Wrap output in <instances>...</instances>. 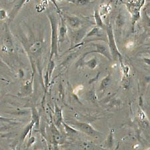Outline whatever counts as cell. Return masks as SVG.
Segmentation results:
<instances>
[{"instance_id": "cell-9", "label": "cell", "mask_w": 150, "mask_h": 150, "mask_svg": "<svg viewBox=\"0 0 150 150\" xmlns=\"http://www.w3.org/2000/svg\"><path fill=\"white\" fill-rule=\"evenodd\" d=\"M60 18H61V23H60V27L59 28V42L62 43L66 39L67 33V28L64 18L60 16Z\"/></svg>"}, {"instance_id": "cell-18", "label": "cell", "mask_w": 150, "mask_h": 150, "mask_svg": "<svg viewBox=\"0 0 150 150\" xmlns=\"http://www.w3.org/2000/svg\"><path fill=\"white\" fill-rule=\"evenodd\" d=\"M35 125V123L34 122H33V121H31V122L29 123V124L26 126L25 128H24L23 130V132L22 134H21V141H24V139L26 138V137H27V135H28L29 132H30L31 129H32L33 127Z\"/></svg>"}, {"instance_id": "cell-13", "label": "cell", "mask_w": 150, "mask_h": 150, "mask_svg": "<svg viewBox=\"0 0 150 150\" xmlns=\"http://www.w3.org/2000/svg\"><path fill=\"white\" fill-rule=\"evenodd\" d=\"M142 21L147 34L150 37V16L147 13V12H145L143 15Z\"/></svg>"}, {"instance_id": "cell-22", "label": "cell", "mask_w": 150, "mask_h": 150, "mask_svg": "<svg viewBox=\"0 0 150 150\" xmlns=\"http://www.w3.org/2000/svg\"><path fill=\"white\" fill-rule=\"evenodd\" d=\"M98 62L96 58L95 57L92 58V59H90L86 63V66L91 69H95L96 67L98 66Z\"/></svg>"}, {"instance_id": "cell-14", "label": "cell", "mask_w": 150, "mask_h": 150, "mask_svg": "<svg viewBox=\"0 0 150 150\" xmlns=\"http://www.w3.org/2000/svg\"><path fill=\"white\" fill-rule=\"evenodd\" d=\"M33 91V78L30 81H28L21 89V93L24 96L30 95Z\"/></svg>"}, {"instance_id": "cell-23", "label": "cell", "mask_w": 150, "mask_h": 150, "mask_svg": "<svg viewBox=\"0 0 150 150\" xmlns=\"http://www.w3.org/2000/svg\"><path fill=\"white\" fill-rule=\"evenodd\" d=\"M63 125H64L65 129H66V131L68 134L73 135V134H77V129H76V128L71 127V126H69L67 123L65 122H63Z\"/></svg>"}, {"instance_id": "cell-7", "label": "cell", "mask_w": 150, "mask_h": 150, "mask_svg": "<svg viewBox=\"0 0 150 150\" xmlns=\"http://www.w3.org/2000/svg\"><path fill=\"white\" fill-rule=\"evenodd\" d=\"M3 41L4 47L6 48L7 50L11 51L13 50V40H12V36L8 26H6V31H5L4 33Z\"/></svg>"}, {"instance_id": "cell-8", "label": "cell", "mask_w": 150, "mask_h": 150, "mask_svg": "<svg viewBox=\"0 0 150 150\" xmlns=\"http://www.w3.org/2000/svg\"><path fill=\"white\" fill-rule=\"evenodd\" d=\"M88 32H87V28H79L78 30H76V31H74L73 33V40L75 43H80L83 39L86 37V35Z\"/></svg>"}, {"instance_id": "cell-33", "label": "cell", "mask_w": 150, "mask_h": 150, "mask_svg": "<svg viewBox=\"0 0 150 150\" xmlns=\"http://www.w3.org/2000/svg\"><path fill=\"white\" fill-rule=\"evenodd\" d=\"M67 2H69V3H71V4H76V0H66Z\"/></svg>"}, {"instance_id": "cell-3", "label": "cell", "mask_w": 150, "mask_h": 150, "mask_svg": "<svg viewBox=\"0 0 150 150\" xmlns=\"http://www.w3.org/2000/svg\"><path fill=\"white\" fill-rule=\"evenodd\" d=\"M146 0H137L136 1L125 3L127 9L131 15L132 31H134L135 25L141 17V9L144 6Z\"/></svg>"}, {"instance_id": "cell-24", "label": "cell", "mask_w": 150, "mask_h": 150, "mask_svg": "<svg viewBox=\"0 0 150 150\" xmlns=\"http://www.w3.org/2000/svg\"><path fill=\"white\" fill-rule=\"evenodd\" d=\"M56 125H52V133L53 135H54V139L56 142H59L61 139V134H60L59 132L58 131L57 129L56 128Z\"/></svg>"}, {"instance_id": "cell-12", "label": "cell", "mask_w": 150, "mask_h": 150, "mask_svg": "<svg viewBox=\"0 0 150 150\" xmlns=\"http://www.w3.org/2000/svg\"><path fill=\"white\" fill-rule=\"evenodd\" d=\"M93 17H94V19H95L96 25L97 27L101 28V30H105L106 25L103 23V21L102 19V16H101V14L100 13V11L98 10H96L94 11Z\"/></svg>"}, {"instance_id": "cell-5", "label": "cell", "mask_w": 150, "mask_h": 150, "mask_svg": "<svg viewBox=\"0 0 150 150\" xmlns=\"http://www.w3.org/2000/svg\"><path fill=\"white\" fill-rule=\"evenodd\" d=\"M94 46L96 47V50L94 51H91V52H89L86 53L84 55H88L89 54H91V53H98L101 55H103L104 57L107 58V59L109 60V61H112V54H111L110 50V47H109L108 45H107L105 43H93V44Z\"/></svg>"}, {"instance_id": "cell-20", "label": "cell", "mask_w": 150, "mask_h": 150, "mask_svg": "<svg viewBox=\"0 0 150 150\" xmlns=\"http://www.w3.org/2000/svg\"><path fill=\"white\" fill-rule=\"evenodd\" d=\"M101 30V28L97 27L93 28L91 30H89L88 33H87L86 38H91V37H95V36H100L101 34L100 30Z\"/></svg>"}, {"instance_id": "cell-19", "label": "cell", "mask_w": 150, "mask_h": 150, "mask_svg": "<svg viewBox=\"0 0 150 150\" xmlns=\"http://www.w3.org/2000/svg\"><path fill=\"white\" fill-rule=\"evenodd\" d=\"M111 83V75L108 74L101 80L100 83V89L101 91H103L108 87L109 85Z\"/></svg>"}, {"instance_id": "cell-25", "label": "cell", "mask_w": 150, "mask_h": 150, "mask_svg": "<svg viewBox=\"0 0 150 150\" xmlns=\"http://www.w3.org/2000/svg\"><path fill=\"white\" fill-rule=\"evenodd\" d=\"M113 144V132L111 131L110 135H108V139L106 140V145L109 147H112Z\"/></svg>"}, {"instance_id": "cell-31", "label": "cell", "mask_w": 150, "mask_h": 150, "mask_svg": "<svg viewBox=\"0 0 150 150\" xmlns=\"http://www.w3.org/2000/svg\"><path fill=\"white\" fill-rule=\"evenodd\" d=\"M51 1H52V3L55 5V8H56V9H57V10L58 11V12H59V13H61V10H60L59 8V7H58V6L57 5L56 1H55V0H51Z\"/></svg>"}, {"instance_id": "cell-35", "label": "cell", "mask_w": 150, "mask_h": 150, "mask_svg": "<svg viewBox=\"0 0 150 150\" xmlns=\"http://www.w3.org/2000/svg\"><path fill=\"white\" fill-rule=\"evenodd\" d=\"M148 53H149V54H150V51H149V52H148Z\"/></svg>"}, {"instance_id": "cell-27", "label": "cell", "mask_w": 150, "mask_h": 150, "mask_svg": "<svg viewBox=\"0 0 150 150\" xmlns=\"http://www.w3.org/2000/svg\"><path fill=\"white\" fill-rule=\"evenodd\" d=\"M93 1L91 0H76V4L78 6H86V5H89L91 3H92Z\"/></svg>"}, {"instance_id": "cell-30", "label": "cell", "mask_w": 150, "mask_h": 150, "mask_svg": "<svg viewBox=\"0 0 150 150\" xmlns=\"http://www.w3.org/2000/svg\"><path fill=\"white\" fill-rule=\"evenodd\" d=\"M143 61H144L145 64H147V66H150V58H149V57H144V58H143Z\"/></svg>"}, {"instance_id": "cell-34", "label": "cell", "mask_w": 150, "mask_h": 150, "mask_svg": "<svg viewBox=\"0 0 150 150\" xmlns=\"http://www.w3.org/2000/svg\"><path fill=\"white\" fill-rule=\"evenodd\" d=\"M55 1H62V0H55Z\"/></svg>"}, {"instance_id": "cell-10", "label": "cell", "mask_w": 150, "mask_h": 150, "mask_svg": "<svg viewBox=\"0 0 150 150\" xmlns=\"http://www.w3.org/2000/svg\"><path fill=\"white\" fill-rule=\"evenodd\" d=\"M28 1V0H18V1L17 2L15 6L13 7V9L11 11V13H9V18L10 20H13L15 18V17L17 16V14L18 13V12L20 11L21 8L24 6L26 2Z\"/></svg>"}, {"instance_id": "cell-1", "label": "cell", "mask_w": 150, "mask_h": 150, "mask_svg": "<svg viewBox=\"0 0 150 150\" xmlns=\"http://www.w3.org/2000/svg\"><path fill=\"white\" fill-rule=\"evenodd\" d=\"M47 18L49 19L52 34H51V47L50 60H52L54 56L58 55V43H59V20L54 13H47Z\"/></svg>"}, {"instance_id": "cell-29", "label": "cell", "mask_w": 150, "mask_h": 150, "mask_svg": "<svg viewBox=\"0 0 150 150\" xmlns=\"http://www.w3.org/2000/svg\"><path fill=\"white\" fill-rule=\"evenodd\" d=\"M35 142V137H31L30 139L28 140V148H30V147L32 146V145L34 144Z\"/></svg>"}, {"instance_id": "cell-4", "label": "cell", "mask_w": 150, "mask_h": 150, "mask_svg": "<svg viewBox=\"0 0 150 150\" xmlns=\"http://www.w3.org/2000/svg\"><path fill=\"white\" fill-rule=\"evenodd\" d=\"M71 124L73 125V127L76 128V129L79 130L84 134L89 135V136H97L101 134L100 132L97 131L96 129L89 125V123H85V122H71Z\"/></svg>"}, {"instance_id": "cell-16", "label": "cell", "mask_w": 150, "mask_h": 150, "mask_svg": "<svg viewBox=\"0 0 150 150\" xmlns=\"http://www.w3.org/2000/svg\"><path fill=\"white\" fill-rule=\"evenodd\" d=\"M43 47V43L41 41H36L33 42L30 47V52L33 54H38L39 52H40Z\"/></svg>"}, {"instance_id": "cell-26", "label": "cell", "mask_w": 150, "mask_h": 150, "mask_svg": "<svg viewBox=\"0 0 150 150\" xmlns=\"http://www.w3.org/2000/svg\"><path fill=\"white\" fill-rule=\"evenodd\" d=\"M110 8L109 6H103L101 7L100 10L99 11H100V13L101 14V16H102L106 15V14L109 12V11H110Z\"/></svg>"}, {"instance_id": "cell-17", "label": "cell", "mask_w": 150, "mask_h": 150, "mask_svg": "<svg viewBox=\"0 0 150 150\" xmlns=\"http://www.w3.org/2000/svg\"><path fill=\"white\" fill-rule=\"evenodd\" d=\"M31 115H32V121L35 123V126L36 128L40 127V115H39L38 112L35 108H32L31 109Z\"/></svg>"}, {"instance_id": "cell-2", "label": "cell", "mask_w": 150, "mask_h": 150, "mask_svg": "<svg viewBox=\"0 0 150 150\" xmlns=\"http://www.w3.org/2000/svg\"><path fill=\"white\" fill-rule=\"evenodd\" d=\"M105 30L108 40V46L110 47V50L111 54H112L113 60L115 62H122L123 57L122 54H121L119 50H118L117 44H116L114 32H113L112 25L110 23L107 24Z\"/></svg>"}, {"instance_id": "cell-28", "label": "cell", "mask_w": 150, "mask_h": 150, "mask_svg": "<svg viewBox=\"0 0 150 150\" xmlns=\"http://www.w3.org/2000/svg\"><path fill=\"white\" fill-rule=\"evenodd\" d=\"M7 18H8V13H7L6 11L4 9H1V10H0V19L3 21Z\"/></svg>"}, {"instance_id": "cell-21", "label": "cell", "mask_w": 150, "mask_h": 150, "mask_svg": "<svg viewBox=\"0 0 150 150\" xmlns=\"http://www.w3.org/2000/svg\"><path fill=\"white\" fill-rule=\"evenodd\" d=\"M55 63L54 61V60H50L49 61V64H48V66H47V69L46 72L49 75V77L51 80V78H52V73L54 71V70L55 69Z\"/></svg>"}, {"instance_id": "cell-15", "label": "cell", "mask_w": 150, "mask_h": 150, "mask_svg": "<svg viewBox=\"0 0 150 150\" xmlns=\"http://www.w3.org/2000/svg\"><path fill=\"white\" fill-rule=\"evenodd\" d=\"M125 24V16L122 13H118V15L116 16L115 19V25L116 28L121 29L122 28Z\"/></svg>"}, {"instance_id": "cell-6", "label": "cell", "mask_w": 150, "mask_h": 150, "mask_svg": "<svg viewBox=\"0 0 150 150\" xmlns=\"http://www.w3.org/2000/svg\"><path fill=\"white\" fill-rule=\"evenodd\" d=\"M64 19L67 25L75 30H78L81 28L82 21L81 19L78 18L77 16H70V15H65Z\"/></svg>"}, {"instance_id": "cell-11", "label": "cell", "mask_w": 150, "mask_h": 150, "mask_svg": "<svg viewBox=\"0 0 150 150\" xmlns=\"http://www.w3.org/2000/svg\"><path fill=\"white\" fill-rule=\"evenodd\" d=\"M55 125L57 127H59L63 124V115L61 108L57 104L55 105V117H54Z\"/></svg>"}, {"instance_id": "cell-32", "label": "cell", "mask_w": 150, "mask_h": 150, "mask_svg": "<svg viewBox=\"0 0 150 150\" xmlns=\"http://www.w3.org/2000/svg\"><path fill=\"white\" fill-rule=\"evenodd\" d=\"M19 77H23L24 73H23V71L22 69H19Z\"/></svg>"}]
</instances>
